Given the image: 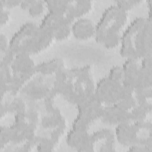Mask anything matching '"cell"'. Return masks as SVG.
<instances>
[{
  "label": "cell",
  "mask_w": 152,
  "mask_h": 152,
  "mask_svg": "<svg viewBox=\"0 0 152 152\" xmlns=\"http://www.w3.org/2000/svg\"><path fill=\"white\" fill-rule=\"evenodd\" d=\"M52 36L40 24L28 21L23 24L10 40V48L15 54L29 55L47 48L53 40Z\"/></svg>",
  "instance_id": "obj_4"
},
{
  "label": "cell",
  "mask_w": 152,
  "mask_h": 152,
  "mask_svg": "<svg viewBox=\"0 0 152 152\" xmlns=\"http://www.w3.org/2000/svg\"><path fill=\"white\" fill-rule=\"evenodd\" d=\"M55 75H44L40 74L39 77H33L27 82L20 90L26 100L31 102L43 100L54 90Z\"/></svg>",
  "instance_id": "obj_10"
},
{
  "label": "cell",
  "mask_w": 152,
  "mask_h": 152,
  "mask_svg": "<svg viewBox=\"0 0 152 152\" xmlns=\"http://www.w3.org/2000/svg\"><path fill=\"white\" fill-rule=\"evenodd\" d=\"M0 37V52H4L9 48L10 41L3 33L1 34Z\"/></svg>",
  "instance_id": "obj_24"
},
{
  "label": "cell",
  "mask_w": 152,
  "mask_h": 152,
  "mask_svg": "<svg viewBox=\"0 0 152 152\" xmlns=\"http://www.w3.org/2000/svg\"><path fill=\"white\" fill-rule=\"evenodd\" d=\"M20 6L22 9L27 10L31 16L36 17L43 12L46 4L45 1L25 0L21 1Z\"/></svg>",
  "instance_id": "obj_19"
},
{
  "label": "cell",
  "mask_w": 152,
  "mask_h": 152,
  "mask_svg": "<svg viewBox=\"0 0 152 152\" xmlns=\"http://www.w3.org/2000/svg\"><path fill=\"white\" fill-rule=\"evenodd\" d=\"M138 61L126 59L122 66L123 84L133 91L152 86V72L142 68Z\"/></svg>",
  "instance_id": "obj_8"
},
{
  "label": "cell",
  "mask_w": 152,
  "mask_h": 152,
  "mask_svg": "<svg viewBox=\"0 0 152 152\" xmlns=\"http://www.w3.org/2000/svg\"><path fill=\"white\" fill-rule=\"evenodd\" d=\"M63 66H64L63 60L56 58L36 65V73L44 75H55L57 71Z\"/></svg>",
  "instance_id": "obj_17"
},
{
  "label": "cell",
  "mask_w": 152,
  "mask_h": 152,
  "mask_svg": "<svg viewBox=\"0 0 152 152\" xmlns=\"http://www.w3.org/2000/svg\"><path fill=\"white\" fill-rule=\"evenodd\" d=\"M108 76L116 81H119L123 83V69L122 66H113L110 70Z\"/></svg>",
  "instance_id": "obj_21"
},
{
  "label": "cell",
  "mask_w": 152,
  "mask_h": 152,
  "mask_svg": "<svg viewBox=\"0 0 152 152\" xmlns=\"http://www.w3.org/2000/svg\"><path fill=\"white\" fill-rule=\"evenodd\" d=\"M48 11L65 15L75 21L90 11L92 4L88 0H48L45 1Z\"/></svg>",
  "instance_id": "obj_11"
},
{
  "label": "cell",
  "mask_w": 152,
  "mask_h": 152,
  "mask_svg": "<svg viewBox=\"0 0 152 152\" xmlns=\"http://www.w3.org/2000/svg\"><path fill=\"white\" fill-rule=\"evenodd\" d=\"M128 18L126 11L116 4H112L103 12L96 25L94 37L96 42L107 48H114L121 42Z\"/></svg>",
  "instance_id": "obj_3"
},
{
  "label": "cell",
  "mask_w": 152,
  "mask_h": 152,
  "mask_svg": "<svg viewBox=\"0 0 152 152\" xmlns=\"http://www.w3.org/2000/svg\"><path fill=\"white\" fill-rule=\"evenodd\" d=\"M88 135V131L72 128L67 134L66 142L71 148L78 151H83Z\"/></svg>",
  "instance_id": "obj_16"
},
{
  "label": "cell",
  "mask_w": 152,
  "mask_h": 152,
  "mask_svg": "<svg viewBox=\"0 0 152 152\" xmlns=\"http://www.w3.org/2000/svg\"><path fill=\"white\" fill-rule=\"evenodd\" d=\"M100 119L104 124L116 126L121 123L131 121V115L129 112L118 105L112 104L104 106Z\"/></svg>",
  "instance_id": "obj_14"
},
{
  "label": "cell",
  "mask_w": 152,
  "mask_h": 152,
  "mask_svg": "<svg viewBox=\"0 0 152 152\" xmlns=\"http://www.w3.org/2000/svg\"><path fill=\"white\" fill-rule=\"evenodd\" d=\"M151 120L128 121L116 126L115 137L121 144L131 151H151Z\"/></svg>",
  "instance_id": "obj_5"
},
{
  "label": "cell",
  "mask_w": 152,
  "mask_h": 152,
  "mask_svg": "<svg viewBox=\"0 0 152 152\" xmlns=\"http://www.w3.org/2000/svg\"><path fill=\"white\" fill-rule=\"evenodd\" d=\"M36 65L30 55L24 53L15 54L10 65L11 80L8 92L11 95H16L36 74Z\"/></svg>",
  "instance_id": "obj_6"
},
{
  "label": "cell",
  "mask_w": 152,
  "mask_h": 152,
  "mask_svg": "<svg viewBox=\"0 0 152 152\" xmlns=\"http://www.w3.org/2000/svg\"><path fill=\"white\" fill-rule=\"evenodd\" d=\"M120 45L122 58L140 60L152 56V20L148 17L135 18L124 31Z\"/></svg>",
  "instance_id": "obj_2"
},
{
  "label": "cell",
  "mask_w": 152,
  "mask_h": 152,
  "mask_svg": "<svg viewBox=\"0 0 152 152\" xmlns=\"http://www.w3.org/2000/svg\"><path fill=\"white\" fill-rule=\"evenodd\" d=\"M96 25L89 18L81 17L75 20L72 26V33L75 39L87 40L95 34Z\"/></svg>",
  "instance_id": "obj_15"
},
{
  "label": "cell",
  "mask_w": 152,
  "mask_h": 152,
  "mask_svg": "<svg viewBox=\"0 0 152 152\" xmlns=\"http://www.w3.org/2000/svg\"><path fill=\"white\" fill-rule=\"evenodd\" d=\"M74 21L65 15L48 11L43 18L40 26L53 39L62 40L67 38L72 33Z\"/></svg>",
  "instance_id": "obj_12"
},
{
  "label": "cell",
  "mask_w": 152,
  "mask_h": 152,
  "mask_svg": "<svg viewBox=\"0 0 152 152\" xmlns=\"http://www.w3.org/2000/svg\"><path fill=\"white\" fill-rule=\"evenodd\" d=\"M115 134L107 128H102L88 135L83 151L108 152L115 150Z\"/></svg>",
  "instance_id": "obj_13"
},
{
  "label": "cell",
  "mask_w": 152,
  "mask_h": 152,
  "mask_svg": "<svg viewBox=\"0 0 152 152\" xmlns=\"http://www.w3.org/2000/svg\"><path fill=\"white\" fill-rule=\"evenodd\" d=\"M134 91L126 87L122 83L108 75L99 81L95 87L94 94L104 105L115 104L125 97L132 94Z\"/></svg>",
  "instance_id": "obj_7"
},
{
  "label": "cell",
  "mask_w": 152,
  "mask_h": 152,
  "mask_svg": "<svg viewBox=\"0 0 152 152\" xmlns=\"http://www.w3.org/2000/svg\"><path fill=\"white\" fill-rule=\"evenodd\" d=\"M21 2V1L20 0H0V4L7 9L11 8L19 5H20Z\"/></svg>",
  "instance_id": "obj_23"
},
{
  "label": "cell",
  "mask_w": 152,
  "mask_h": 152,
  "mask_svg": "<svg viewBox=\"0 0 152 152\" xmlns=\"http://www.w3.org/2000/svg\"><path fill=\"white\" fill-rule=\"evenodd\" d=\"M0 12H1V26L5 24L10 18V11L8 9L4 8L1 4H0Z\"/></svg>",
  "instance_id": "obj_22"
},
{
  "label": "cell",
  "mask_w": 152,
  "mask_h": 152,
  "mask_svg": "<svg viewBox=\"0 0 152 152\" xmlns=\"http://www.w3.org/2000/svg\"><path fill=\"white\" fill-rule=\"evenodd\" d=\"M78 113L72 123V128L88 131L90 125L94 121L100 119L104 105L95 94L77 105Z\"/></svg>",
  "instance_id": "obj_9"
},
{
  "label": "cell",
  "mask_w": 152,
  "mask_h": 152,
  "mask_svg": "<svg viewBox=\"0 0 152 152\" xmlns=\"http://www.w3.org/2000/svg\"><path fill=\"white\" fill-rule=\"evenodd\" d=\"M96 85L90 66L72 68L64 66L55 75L54 89L57 94L76 106L94 94Z\"/></svg>",
  "instance_id": "obj_1"
},
{
  "label": "cell",
  "mask_w": 152,
  "mask_h": 152,
  "mask_svg": "<svg viewBox=\"0 0 152 152\" xmlns=\"http://www.w3.org/2000/svg\"><path fill=\"white\" fill-rule=\"evenodd\" d=\"M134 97L137 104L151 113L152 109L151 87L134 91Z\"/></svg>",
  "instance_id": "obj_18"
},
{
  "label": "cell",
  "mask_w": 152,
  "mask_h": 152,
  "mask_svg": "<svg viewBox=\"0 0 152 152\" xmlns=\"http://www.w3.org/2000/svg\"><path fill=\"white\" fill-rule=\"evenodd\" d=\"M141 2L142 1L141 0H120L117 1L116 2V4L128 12V11L131 10Z\"/></svg>",
  "instance_id": "obj_20"
}]
</instances>
